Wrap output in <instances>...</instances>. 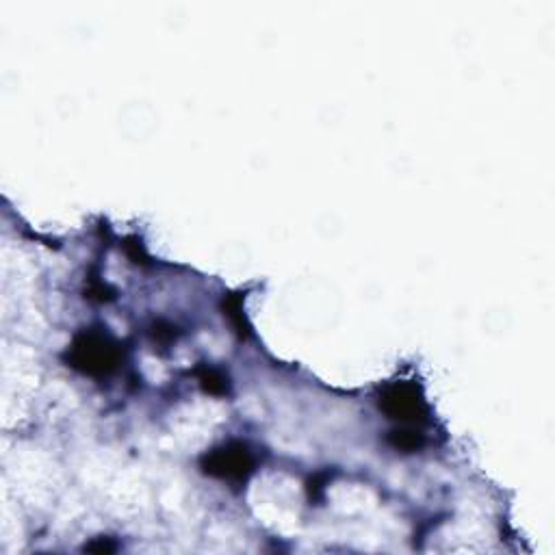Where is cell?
Returning a JSON list of instances; mask_svg holds the SVG:
<instances>
[{
  "label": "cell",
  "mask_w": 555,
  "mask_h": 555,
  "mask_svg": "<svg viewBox=\"0 0 555 555\" xmlns=\"http://www.w3.org/2000/svg\"><path fill=\"white\" fill-rule=\"evenodd\" d=\"M72 363V367L89 373V376H105L118 363V345L105 334H83L72 347Z\"/></svg>",
  "instance_id": "6da1fadb"
},
{
  "label": "cell",
  "mask_w": 555,
  "mask_h": 555,
  "mask_svg": "<svg viewBox=\"0 0 555 555\" xmlns=\"http://www.w3.org/2000/svg\"><path fill=\"white\" fill-rule=\"evenodd\" d=\"M204 469L209 471L215 477H228V480H235V477H245L252 469V456L250 451L237 445V447H222V449H215L213 454L206 458Z\"/></svg>",
  "instance_id": "7a4b0ae2"
},
{
  "label": "cell",
  "mask_w": 555,
  "mask_h": 555,
  "mask_svg": "<svg viewBox=\"0 0 555 555\" xmlns=\"http://www.w3.org/2000/svg\"><path fill=\"white\" fill-rule=\"evenodd\" d=\"M382 406L395 419H399V417L408 419L410 415H415V412H419L421 399L417 397L415 391L408 389V386H395V389H391L389 395L382 399Z\"/></svg>",
  "instance_id": "3957f363"
}]
</instances>
